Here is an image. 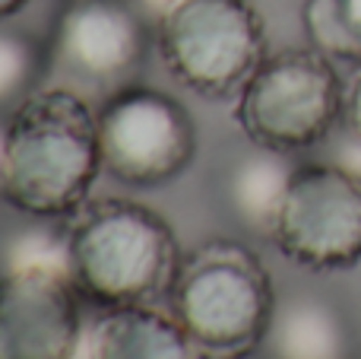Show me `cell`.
Instances as JSON below:
<instances>
[{"instance_id":"1","label":"cell","mask_w":361,"mask_h":359,"mask_svg":"<svg viewBox=\"0 0 361 359\" xmlns=\"http://www.w3.org/2000/svg\"><path fill=\"white\" fill-rule=\"evenodd\" d=\"M105 172L99 114L76 89H35L4 124L0 197L35 220H70Z\"/></svg>"},{"instance_id":"2","label":"cell","mask_w":361,"mask_h":359,"mask_svg":"<svg viewBox=\"0 0 361 359\" xmlns=\"http://www.w3.org/2000/svg\"><path fill=\"white\" fill-rule=\"evenodd\" d=\"M70 280L95 309H127L169 299L180 267L171 223L137 201H86L67 226Z\"/></svg>"},{"instance_id":"3","label":"cell","mask_w":361,"mask_h":359,"mask_svg":"<svg viewBox=\"0 0 361 359\" xmlns=\"http://www.w3.org/2000/svg\"><path fill=\"white\" fill-rule=\"evenodd\" d=\"M276 290L263 261L235 239H212L180 258L169 309L206 359H250L267 341Z\"/></svg>"},{"instance_id":"4","label":"cell","mask_w":361,"mask_h":359,"mask_svg":"<svg viewBox=\"0 0 361 359\" xmlns=\"http://www.w3.org/2000/svg\"><path fill=\"white\" fill-rule=\"evenodd\" d=\"M156 45L171 76L203 99H231L267 61V25L250 0H169Z\"/></svg>"},{"instance_id":"5","label":"cell","mask_w":361,"mask_h":359,"mask_svg":"<svg viewBox=\"0 0 361 359\" xmlns=\"http://www.w3.org/2000/svg\"><path fill=\"white\" fill-rule=\"evenodd\" d=\"M345 108V86L333 57L311 48L267 54L238 93L235 118L244 137L279 153H301L324 143Z\"/></svg>"},{"instance_id":"6","label":"cell","mask_w":361,"mask_h":359,"mask_svg":"<svg viewBox=\"0 0 361 359\" xmlns=\"http://www.w3.org/2000/svg\"><path fill=\"white\" fill-rule=\"evenodd\" d=\"M102 165L130 188H159L197 159L200 134L190 112L152 86H124L99 108Z\"/></svg>"},{"instance_id":"7","label":"cell","mask_w":361,"mask_h":359,"mask_svg":"<svg viewBox=\"0 0 361 359\" xmlns=\"http://www.w3.org/2000/svg\"><path fill=\"white\" fill-rule=\"evenodd\" d=\"M273 242L292 264L317 273L361 264V175L339 163H305L295 169Z\"/></svg>"},{"instance_id":"8","label":"cell","mask_w":361,"mask_h":359,"mask_svg":"<svg viewBox=\"0 0 361 359\" xmlns=\"http://www.w3.org/2000/svg\"><path fill=\"white\" fill-rule=\"evenodd\" d=\"M149 45V23L133 0H67L54 19L48 67L111 95L130 86Z\"/></svg>"},{"instance_id":"9","label":"cell","mask_w":361,"mask_h":359,"mask_svg":"<svg viewBox=\"0 0 361 359\" xmlns=\"http://www.w3.org/2000/svg\"><path fill=\"white\" fill-rule=\"evenodd\" d=\"M80 299L61 271H6L0 277V359H76Z\"/></svg>"},{"instance_id":"10","label":"cell","mask_w":361,"mask_h":359,"mask_svg":"<svg viewBox=\"0 0 361 359\" xmlns=\"http://www.w3.org/2000/svg\"><path fill=\"white\" fill-rule=\"evenodd\" d=\"M89 359H206L175 315L152 305L108 309L95 322Z\"/></svg>"},{"instance_id":"11","label":"cell","mask_w":361,"mask_h":359,"mask_svg":"<svg viewBox=\"0 0 361 359\" xmlns=\"http://www.w3.org/2000/svg\"><path fill=\"white\" fill-rule=\"evenodd\" d=\"M260 350L269 359H352V331L333 302L301 293L276 305Z\"/></svg>"},{"instance_id":"12","label":"cell","mask_w":361,"mask_h":359,"mask_svg":"<svg viewBox=\"0 0 361 359\" xmlns=\"http://www.w3.org/2000/svg\"><path fill=\"white\" fill-rule=\"evenodd\" d=\"M295 169L298 165L292 163V153L267 150L257 143L254 153L235 163L228 175V204L250 233L273 239L276 213H279V204L286 197Z\"/></svg>"},{"instance_id":"13","label":"cell","mask_w":361,"mask_h":359,"mask_svg":"<svg viewBox=\"0 0 361 359\" xmlns=\"http://www.w3.org/2000/svg\"><path fill=\"white\" fill-rule=\"evenodd\" d=\"M301 23L326 57L361 64V0H305Z\"/></svg>"},{"instance_id":"14","label":"cell","mask_w":361,"mask_h":359,"mask_svg":"<svg viewBox=\"0 0 361 359\" xmlns=\"http://www.w3.org/2000/svg\"><path fill=\"white\" fill-rule=\"evenodd\" d=\"M48 70V48L25 32L0 29V108H16Z\"/></svg>"},{"instance_id":"15","label":"cell","mask_w":361,"mask_h":359,"mask_svg":"<svg viewBox=\"0 0 361 359\" xmlns=\"http://www.w3.org/2000/svg\"><path fill=\"white\" fill-rule=\"evenodd\" d=\"M10 267H48V271H61L70 277V254H67V229H25V233L13 235L10 248H6Z\"/></svg>"},{"instance_id":"16","label":"cell","mask_w":361,"mask_h":359,"mask_svg":"<svg viewBox=\"0 0 361 359\" xmlns=\"http://www.w3.org/2000/svg\"><path fill=\"white\" fill-rule=\"evenodd\" d=\"M343 127L345 134H352L355 140H361V70L355 73V80L345 89V108H343Z\"/></svg>"},{"instance_id":"17","label":"cell","mask_w":361,"mask_h":359,"mask_svg":"<svg viewBox=\"0 0 361 359\" xmlns=\"http://www.w3.org/2000/svg\"><path fill=\"white\" fill-rule=\"evenodd\" d=\"M25 6H29V0H0V23L13 19L16 13H23Z\"/></svg>"},{"instance_id":"18","label":"cell","mask_w":361,"mask_h":359,"mask_svg":"<svg viewBox=\"0 0 361 359\" xmlns=\"http://www.w3.org/2000/svg\"><path fill=\"white\" fill-rule=\"evenodd\" d=\"M0 159H4V124H0Z\"/></svg>"}]
</instances>
